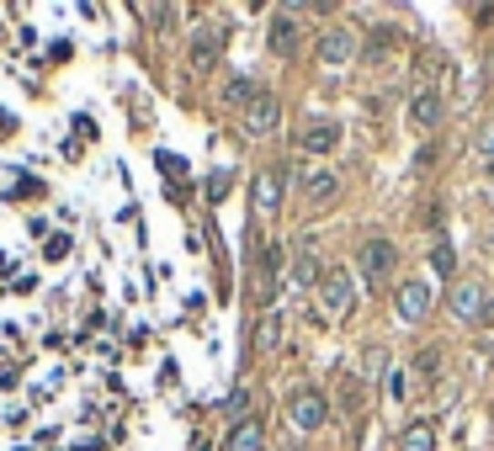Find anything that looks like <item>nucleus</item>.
Segmentation results:
<instances>
[{
	"label": "nucleus",
	"instance_id": "f257e3e1",
	"mask_svg": "<svg viewBox=\"0 0 494 451\" xmlns=\"http://www.w3.org/2000/svg\"><path fill=\"white\" fill-rule=\"evenodd\" d=\"M314 292H319V313H324V319H345L351 302H356V276L340 271V266H330V271H324V282H319Z\"/></svg>",
	"mask_w": 494,
	"mask_h": 451
},
{
	"label": "nucleus",
	"instance_id": "f03ea898",
	"mask_svg": "<svg viewBox=\"0 0 494 451\" xmlns=\"http://www.w3.org/2000/svg\"><path fill=\"white\" fill-rule=\"evenodd\" d=\"M287 420H293V430H324L330 425V398L324 393H314V388H298L293 398H287Z\"/></svg>",
	"mask_w": 494,
	"mask_h": 451
},
{
	"label": "nucleus",
	"instance_id": "7ed1b4c3",
	"mask_svg": "<svg viewBox=\"0 0 494 451\" xmlns=\"http://www.w3.org/2000/svg\"><path fill=\"white\" fill-rule=\"evenodd\" d=\"M394 266H399V250H394V240H383V234L362 240V287L388 282V276H394Z\"/></svg>",
	"mask_w": 494,
	"mask_h": 451
},
{
	"label": "nucleus",
	"instance_id": "20e7f679",
	"mask_svg": "<svg viewBox=\"0 0 494 451\" xmlns=\"http://www.w3.org/2000/svg\"><path fill=\"white\" fill-rule=\"evenodd\" d=\"M431 302H436L431 282H399V292H394V313H399L404 324H420V319L431 313Z\"/></svg>",
	"mask_w": 494,
	"mask_h": 451
},
{
	"label": "nucleus",
	"instance_id": "39448f33",
	"mask_svg": "<svg viewBox=\"0 0 494 451\" xmlns=\"http://www.w3.org/2000/svg\"><path fill=\"white\" fill-rule=\"evenodd\" d=\"M356 54H362V37H356L351 27H324L319 32V64L335 69V64H351Z\"/></svg>",
	"mask_w": 494,
	"mask_h": 451
},
{
	"label": "nucleus",
	"instance_id": "423d86ee",
	"mask_svg": "<svg viewBox=\"0 0 494 451\" xmlns=\"http://www.w3.org/2000/svg\"><path fill=\"white\" fill-rule=\"evenodd\" d=\"M250 212L261 218V223H272L282 212V170H261L255 186H250Z\"/></svg>",
	"mask_w": 494,
	"mask_h": 451
},
{
	"label": "nucleus",
	"instance_id": "0eeeda50",
	"mask_svg": "<svg viewBox=\"0 0 494 451\" xmlns=\"http://www.w3.org/2000/svg\"><path fill=\"white\" fill-rule=\"evenodd\" d=\"M324 271L330 266H324V255H319V240H314V234L309 240H298V255H293V287H309L314 292V287L324 282Z\"/></svg>",
	"mask_w": 494,
	"mask_h": 451
},
{
	"label": "nucleus",
	"instance_id": "6e6552de",
	"mask_svg": "<svg viewBox=\"0 0 494 451\" xmlns=\"http://www.w3.org/2000/svg\"><path fill=\"white\" fill-rule=\"evenodd\" d=\"M447 308H452V319L479 324V313L489 308V287H484V282H458V287H452V298H447Z\"/></svg>",
	"mask_w": 494,
	"mask_h": 451
},
{
	"label": "nucleus",
	"instance_id": "1a4fd4ad",
	"mask_svg": "<svg viewBox=\"0 0 494 451\" xmlns=\"http://www.w3.org/2000/svg\"><path fill=\"white\" fill-rule=\"evenodd\" d=\"M335 144H340L335 118H309L298 128V154H335Z\"/></svg>",
	"mask_w": 494,
	"mask_h": 451
},
{
	"label": "nucleus",
	"instance_id": "9d476101",
	"mask_svg": "<svg viewBox=\"0 0 494 451\" xmlns=\"http://www.w3.org/2000/svg\"><path fill=\"white\" fill-rule=\"evenodd\" d=\"M218 54H223V27H218V22H202V27L191 32V69L208 75L218 64Z\"/></svg>",
	"mask_w": 494,
	"mask_h": 451
},
{
	"label": "nucleus",
	"instance_id": "9b49d317",
	"mask_svg": "<svg viewBox=\"0 0 494 451\" xmlns=\"http://www.w3.org/2000/svg\"><path fill=\"white\" fill-rule=\"evenodd\" d=\"M277 118H282L277 96H272V90H255V101L245 107V133H255V138H266V133L277 128Z\"/></svg>",
	"mask_w": 494,
	"mask_h": 451
},
{
	"label": "nucleus",
	"instance_id": "f8f14e48",
	"mask_svg": "<svg viewBox=\"0 0 494 451\" xmlns=\"http://www.w3.org/2000/svg\"><path fill=\"white\" fill-rule=\"evenodd\" d=\"M266 48H272L277 59H293V54H298V16H293V11L272 16V27H266Z\"/></svg>",
	"mask_w": 494,
	"mask_h": 451
},
{
	"label": "nucleus",
	"instance_id": "ddd939ff",
	"mask_svg": "<svg viewBox=\"0 0 494 451\" xmlns=\"http://www.w3.org/2000/svg\"><path fill=\"white\" fill-rule=\"evenodd\" d=\"M277 276H282V250L266 244V250H261V266H255V298L261 302L277 298Z\"/></svg>",
	"mask_w": 494,
	"mask_h": 451
},
{
	"label": "nucleus",
	"instance_id": "4468645a",
	"mask_svg": "<svg viewBox=\"0 0 494 451\" xmlns=\"http://www.w3.org/2000/svg\"><path fill=\"white\" fill-rule=\"evenodd\" d=\"M409 122L431 133L436 122H441V90H436V86H420V90H415V101H409Z\"/></svg>",
	"mask_w": 494,
	"mask_h": 451
},
{
	"label": "nucleus",
	"instance_id": "2eb2a0df",
	"mask_svg": "<svg viewBox=\"0 0 494 451\" xmlns=\"http://www.w3.org/2000/svg\"><path fill=\"white\" fill-rule=\"evenodd\" d=\"M335 191H340V176H335V170H304V202H309V208L335 202Z\"/></svg>",
	"mask_w": 494,
	"mask_h": 451
},
{
	"label": "nucleus",
	"instance_id": "dca6fc26",
	"mask_svg": "<svg viewBox=\"0 0 494 451\" xmlns=\"http://www.w3.org/2000/svg\"><path fill=\"white\" fill-rule=\"evenodd\" d=\"M266 446V430H261V420H245L229 430V441H223V451H261Z\"/></svg>",
	"mask_w": 494,
	"mask_h": 451
},
{
	"label": "nucleus",
	"instance_id": "f3484780",
	"mask_svg": "<svg viewBox=\"0 0 494 451\" xmlns=\"http://www.w3.org/2000/svg\"><path fill=\"white\" fill-rule=\"evenodd\" d=\"M399 451H436V425L431 420H415L399 430Z\"/></svg>",
	"mask_w": 494,
	"mask_h": 451
},
{
	"label": "nucleus",
	"instance_id": "a211bd4d",
	"mask_svg": "<svg viewBox=\"0 0 494 451\" xmlns=\"http://www.w3.org/2000/svg\"><path fill=\"white\" fill-rule=\"evenodd\" d=\"M255 345H261V351H277V345H282V313H277V308H272V313H261Z\"/></svg>",
	"mask_w": 494,
	"mask_h": 451
},
{
	"label": "nucleus",
	"instance_id": "6ab92c4d",
	"mask_svg": "<svg viewBox=\"0 0 494 451\" xmlns=\"http://www.w3.org/2000/svg\"><path fill=\"white\" fill-rule=\"evenodd\" d=\"M383 372H388V351H383V345H367V356H362V377L377 383Z\"/></svg>",
	"mask_w": 494,
	"mask_h": 451
},
{
	"label": "nucleus",
	"instance_id": "aec40b11",
	"mask_svg": "<svg viewBox=\"0 0 494 451\" xmlns=\"http://www.w3.org/2000/svg\"><path fill=\"white\" fill-rule=\"evenodd\" d=\"M223 415H229L234 425H245V420H250V393L234 388V393H229V404H223Z\"/></svg>",
	"mask_w": 494,
	"mask_h": 451
},
{
	"label": "nucleus",
	"instance_id": "412c9836",
	"mask_svg": "<svg viewBox=\"0 0 494 451\" xmlns=\"http://www.w3.org/2000/svg\"><path fill=\"white\" fill-rule=\"evenodd\" d=\"M223 101H229V107H240V112H245L250 101H255V86H250V80H234V86L223 90Z\"/></svg>",
	"mask_w": 494,
	"mask_h": 451
},
{
	"label": "nucleus",
	"instance_id": "4be33fe9",
	"mask_svg": "<svg viewBox=\"0 0 494 451\" xmlns=\"http://www.w3.org/2000/svg\"><path fill=\"white\" fill-rule=\"evenodd\" d=\"M431 266L441 271V276H452V271H458V250H452V244H436V250H431Z\"/></svg>",
	"mask_w": 494,
	"mask_h": 451
},
{
	"label": "nucleus",
	"instance_id": "5701e85b",
	"mask_svg": "<svg viewBox=\"0 0 494 451\" xmlns=\"http://www.w3.org/2000/svg\"><path fill=\"white\" fill-rule=\"evenodd\" d=\"M155 165H160V176H176V180L186 176V159H181V154H170V149H160Z\"/></svg>",
	"mask_w": 494,
	"mask_h": 451
},
{
	"label": "nucleus",
	"instance_id": "b1692460",
	"mask_svg": "<svg viewBox=\"0 0 494 451\" xmlns=\"http://www.w3.org/2000/svg\"><path fill=\"white\" fill-rule=\"evenodd\" d=\"M479 154H484V159L494 165V118L484 122V128H479Z\"/></svg>",
	"mask_w": 494,
	"mask_h": 451
},
{
	"label": "nucleus",
	"instance_id": "393cba45",
	"mask_svg": "<svg viewBox=\"0 0 494 451\" xmlns=\"http://www.w3.org/2000/svg\"><path fill=\"white\" fill-rule=\"evenodd\" d=\"M223 191H229V170L208 176V202H223Z\"/></svg>",
	"mask_w": 494,
	"mask_h": 451
},
{
	"label": "nucleus",
	"instance_id": "a878e982",
	"mask_svg": "<svg viewBox=\"0 0 494 451\" xmlns=\"http://www.w3.org/2000/svg\"><path fill=\"white\" fill-rule=\"evenodd\" d=\"M420 80H431V75H441V54H420V69H415Z\"/></svg>",
	"mask_w": 494,
	"mask_h": 451
},
{
	"label": "nucleus",
	"instance_id": "bb28decb",
	"mask_svg": "<svg viewBox=\"0 0 494 451\" xmlns=\"http://www.w3.org/2000/svg\"><path fill=\"white\" fill-rule=\"evenodd\" d=\"M64 255H69V240H64V234L59 240H48V261H64Z\"/></svg>",
	"mask_w": 494,
	"mask_h": 451
},
{
	"label": "nucleus",
	"instance_id": "cd10ccee",
	"mask_svg": "<svg viewBox=\"0 0 494 451\" xmlns=\"http://www.w3.org/2000/svg\"><path fill=\"white\" fill-rule=\"evenodd\" d=\"M479 324H484V330L494 334V298H489V308H484V313H479Z\"/></svg>",
	"mask_w": 494,
	"mask_h": 451
},
{
	"label": "nucleus",
	"instance_id": "c85d7f7f",
	"mask_svg": "<svg viewBox=\"0 0 494 451\" xmlns=\"http://www.w3.org/2000/svg\"><path fill=\"white\" fill-rule=\"evenodd\" d=\"M0 133H16V118H0Z\"/></svg>",
	"mask_w": 494,
	"mask_h": 451
},
{
	"label": "nucleus",
	"instance_id": "c756f323",
	"mask_svg": "<svg viewBox=\"0 0 494 451\" xmlns=\"http://www.w3.org/2000/svg\"><path fill=\"white\" fill-rule=\"evenodd\" d=\"M191 451H208V446H202V441H197V446H191Z\"/></svg>",
	"mask_w": 494,
	"mask_h": 451
},
{
	"label": "nucleus",
	"instance_id": "7c9ffc66",
	"mask_svg": "<svg viewBox=\"0 0 494 451\" xmlns=\"http://www.w3.org/2000/svg\"><path fill=\"white\" fill-rule=\"evenodd\" d=\"M489 436H494V425H489Z\"/></svg>",
	"mask_w": 494,
	"mask_h": 451
}]
</instances>
